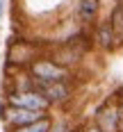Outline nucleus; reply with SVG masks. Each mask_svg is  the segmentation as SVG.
Returning <instances> with one entry per match:
<instances>
[{"label": "nucleus", "mask_w": 123, "mask_h": 132, "mask_svg": "<svg viewBox=\"0 0 123 132\" xmlns=\"http://www.w3.org/2000/svg\"><path fill=\"white\" fill-rule=\"evenodd\" d=\"M84 132H100V130H98V128H94V125H91V128H87V130H84Z\"/></svg>", "instance_id": "ddd939ff"}, {"label": "nucleus", "mask_w": 123, "mask_h": 132, "mask_svg": "<svg viewBox=\"0 0 123 132\" xmlns=\"http://www.w3.org/2000/svg\"><path fill=\"white\" fill-rule=\"evenodd\" d=\"M107 23L112 25V32L116 37V43L123 46V2H114L112 12L107 16Z\"/></svg>", "instance_id": "6e6552de"}, {"label": "nucleus", "mask_w": 123, "mask_h": 132, "mask_svg": "<svg viewBox=\"0 0 123 132\" xmlns=\"http://www.w3.org/2000/svg\"><path fill=\"white\" fill-rule=\"evenodd\" d=\"M34 82V80H32ZM34 91H39L50 107L55 105H66L68 100H73V93H75V87L73 82H53V84H41V82H34Z\"/></svg>", "instance_id": "39448f33"}, {"label": "nucleus", "mask_w": 123, "mask_h": 132, "mask_svg": "<svg viewBox=\"0 0 123 132\" xmlns=\"http://www.w3.org/2000/svg\"><path fill=\"white\" fill-rule=\"evenodd\" d=\"M91 41H94L96 48L103 50V53H112V50L119 48L116 37L112 32V25L107 23V18L105 21H96V25L91 27Z\"/></svg>", "instance_id": "423d86ee"}, {"label": "nucleus", "mask_w": 123, "mask_h": 132, "mask_svg": "<svg viewBox=\"0 0 123 132\" xmlns=\"http://www.w3.org/2000/svg\"><path fill=\"white\" fill-rule=\"evenodd\" d=\"M103 0H75V16L84 27H94L100 14Z\"/></svg>", "instance_id": "0eeeda50"}, {"label": "nucleus", "mask_w": 123, "mask_h": 132, "mask_svg": "<svg viewBox=\"0 0 123 132\" xmlns=\"http://www.w3.org/2000/svg\"><path fill=\"white\" fill-rule=\"evenodd\" d=\"M53 121H55V116H53V114H48V116H43L41 121L32 123V125H25V128H14V130H5V132H50Z\"/></svg>", "instance_id": "1a4fd4ad"}, {"label": "nucleus", "mask_w": 123, "mask_h": 132, "mask_svg": "<svg viewBox=\"0 0 123 132\" xmlns=\"http://www.w3.org/2000/svg\"><path fill=\"white\" fill-rule=\"evenodd\" d=\"M25 73L34 82H41V84H53V82H73L75 78V71H71L66 66L57 64L55 59H50L48 55H39L34 57L30 64H27Z\"/></svg>", "instance_id": "f257e3e1"}, {"label": "nucleus", "mask_w": 123, "mask_h": 132, "mask_svg": "<svg viewBox=\"0 0 123 132\" xmlns=\"http://www.w3.org/2000/svg\"><path fill=\"white\" fill-rule=\"evenodd\" d=\"M84 130H87V128H84L82 123H80V125H73V128H71V132H84Z\"/></svg>", "instance_id": "9b49d317"}, {"label": "nucleus", "mask_w": 123, "mask_h": 132, "mask_svg": "<svg viewBox=\"0 0 123 132\" xmlns=\"http://www.w3.org/2000/svg\"><path fill=\"white\" fill-rule=\"evenodd\" d=\"M71 128H73V125H71V123H68L66 119H55L53 121V128H50V132H71Z\"/></svg>", "instance_id": "9d476101"}, {"label": "nucleus", "mask_w": 123, "mask_h": 132, "mask_svg": "<svg viewBox=\"0 0 123 132\" xmlns=\"http://www.w3.org/2000/svg\"><path fill=\"white\" fill-rule=\"evenodd\" d=\"M2 103L9 107H21V109H32V112H50V103L41 96L39 91H2Z\"/></svg>", "instance_id": "7ed1b4c3"}, {"label": "nucleus", "mask_w": 123, "mask_h": 132, "mask_svg": "<svg viewBox=\"0 0 123 132\" xmlns=\"http://www.w3.org/2000/svg\"><path fill=\"white\" fill-rule=\"evenodd\" d=\"M5 5H7V0H0V21H2V14H5Z\"/></svg>", "instance_id": "f8f14e48"}, {"label": "nucleus", "mask_w": 123, "mask_h": 132, "mask_svg": "<svg viewBox=\"0 0 123 132\" xmlns=\"http://www.w3.org/2000/svg\"><path fill=\"white\" fill-rule=\"evenodd\" d=\"M50 114V112H48ZM46 112H32V109H21V107H9L7 103H0V121L5 125V130H14V128H25L48 116Z\"/></svg>", "instance_id": "f03ea898"}, {"label": "nucleus", "mask_w": 123, "mask_h": 132, "mask_svg": "<svg viewBox=\"0 0 123 132\" xmlns=\"http://www.w3.org/2000/svg\"><path fill=\"white\" fill-rule=\"evenodd\" d=\"M119 119H121V105L109 93L107 98L100 103V107L96 109L94 128H98L100 132H119Z\"/></svg>", "instance_id": "20e7f679"}]
</instances>
